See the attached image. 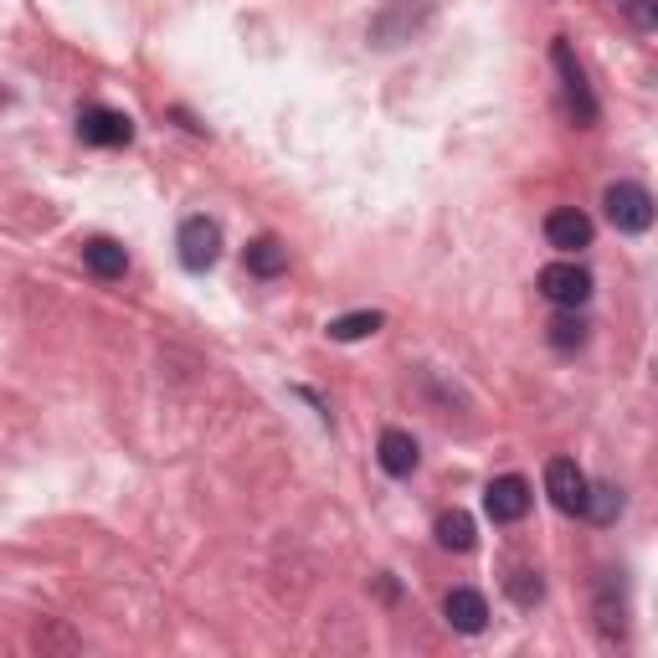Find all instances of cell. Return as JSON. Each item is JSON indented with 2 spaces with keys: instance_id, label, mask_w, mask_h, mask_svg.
Segmentation results:
<instances>
[{
  "instance_id": "1",
  "label": "cell",
  "mask_w": 658,
  "mask_h": 658,
  "mask_svg": "<svg viewBox=\"0 0 658 658\" xmlns=\"http://www.w3.org/2000/svg\"><path fill=\"white\" fill-rule=\"evenodd\" d=\"M602 206H607V222H612L618 232H628V237H638V232H648V227H654V195L643 191V186H633V180L607 186Z\"/></svg>"
},
{
  "instance_id": "2",
  "label": "cell",
  "mask_w": 658,
  "mask_h": 658,
  "mask_svg": "<svg viewBox=\"0 0 658 658\" xmlns=\"http://www.w3.org/2000/svg\"><path fill=\"white\" fill-rule=\"evenodd\" d=\"M551 62H556V73H561V93H566V109L577 114L581 129H592L597 124V98L586 88V73H581L577 52H571V41H556L551 47Z\"/></svg>"
},
{
  "instance_id": "3",
  "label": "cell",
  "mask_w": 658,
  "mask_h": 658,
  "mask_svg": "<svg viewBox=\"0 0 658 658\" xmlns=\"http://www.w3.org/2000/svg\"><path fill=\"white\" fill-rule=\"evenodd\" d=\"M175 248H180V263L191 273H206L216 257H222V227H216L212 216H186Z\"/></svg>"
},
{
  "instance_id": "4",
  "label": "cell",
  "mask_w": 658,
  "mask_h": 658,
  "mask_svg": "<svg viewBox=\"0 0 658 658\" xmlns=\"http://www.w3.org/2000/svg\"><path fill=\"white\" fill-rule=\"evenodd\" d=\"M541 293L561 309H581L592 299V273L577 263H551V268H541Z\"/></svg>"
},
{
  "instance_id": "5",
  "label": "cell",
  "mask_w": 658,
  "mask_h": 658,
  "mask_svg": "<svg viewBox=\"0 0 658 658\" xmlns=\"http://www.w3.org/2000/svg\"><path fill=\"white\" fill-rule=\"evenodd\" d=\"M545 494H551V504L561 515H581V504H586V473L577 468V458H551L545 464Z\"/></svg>"
},
{
  "instance_id": "6",
  "label": "cell",
  "mask_w": 658,
  "mask_h": 658,
  "mask_svg": "<svg viewBox=\"0 0 658 658\" xmlns=\"http://www.w3.org/2000/svg\"><path fill=\"white\" fill-rule=\"evenodd\" d=\"M78 139L83 144H98V150H114V144L135 139V124H129V114H114V109H83Z\"/></svg>"
},
{
  "instance_id": "7",
  "label": "cell",
  "mask_w": 658,
  "mask_h": 658,
  "mask_svg": "<svg viewBox=\"0 0 658 658\" xmlns=\"http://www.w3.org/2000/svg\"><path fill=\"white\" fill-rule=\"evenodd\" d=\"M484 509L494 524H515L530 515V484H524L520 473H504V479H494L484 494Z\"/></svg>"
},
{
  "instance_id": "8",
  "label": "cell",
  "mask_w": 658,
  "mask_h": 658,
  "mask_svg": "<svg viewBox=\"0 0 658 658\" xmlns=\"http://www.w3.org/2000/svg\"><path fill=\"white\" fill-rule=\"evenodd\" d=\"M545 242L556 252H581L592 248V216L577 212V206H561V212L545 216Z\"/></svg>"
},
{
  "instance_id": "9",
  "label": "cell",
  "mask_w": 658,
  "mask_h": 658,
  "mask_svg": "<svg viewBox=\"0 0 658 658\" xmlns=\"http://www.w3.org/2000/svg\"><path fill=\"white\" fill-rule=\"evenodd\" d=\"M376 458H381V468H387L391 479H412V473H417V464H422L417 438H412V432H402V427H387V432H381Z\"/></svg>"
},
{
  "instance_id": "10",
  "label": "cell",
  "mask_w": 658,
  "mask_h": 658,
  "mask_svg": "<svg viewBox=\"0 0 658 658\" xmlns=\"http://www.w3.org/2000/svg\"><path fill=\"white\" fill-rule=\"evenodd\" d=\"M443 618L458 628V633H484L489 628V602L484 592H473V586H453L443 602Z\"/></svg>"
},
{
  "instance_id": "11",
  "label": "cell",
  "mask_w": 658,
  "mask_h": 658,
  "mask_svg": "<svg viewBox=\"0 0 658 658\" xmlns=\"http://www.w3.org/2000/svg\"><path fill=\"white\" fill-rule=\"evenodd\" d=\"M242 263H248L252 278H278V273H289V248L278 237H257V242H248Z\"/></svg>"
},
{
  "instance_id": "12",
  "label": "cell",
  "mask_w": 658,
  "mask_h": 658,
  "mask_svg": "<svg viewBox=\"0 0 658 658\" xmlns=\"http://www.w3.org/2000/svg\"><path fill=\"white\" fill-rule=\"evenodd\" d=\"M83 263H88V273H98V278H124V273H129V252L118 248L114 237H93V242L83 248Z\"/></svg>"
},
{
  "instance_id": "13",
  "label": "cell",
  "mask_w": 658,
  "mask_h": 658,
  "mask_svg": "<svg viewBox=\"0 0 658 658\" xmlns=\"http://www.w3.org/2000/svg\"><path fill=\"white\" fill-rule=\"evenodd\" d=\"M387 325L376 309H355V314H340V319H329V340H340V345H355V340H370L376 329Z\"/></svg>"
},
{
  "instance_id": "14",
  "label": "cell",
  "mask_w": 658,
  "mask_h": 658,
  "mask_svg": "<svg viewBox=\"0 0 658 658\" xmlns=\"http://www.w3.org/2000/svg\"><path fill=\"white\" fill-rule=\"evenodd\" d=\"M432 535H438V545L443 551H473V520H468L464 509H447V515H438V524H432Z\"/></svg>"
},
{
  "instance_id": "15",
  "label": "cell",
  "mask_w": 658,
  "mask_h": 658,
  "mask_svg": "<svg viewBox=\"0 0 658 658\" xmlns=\"http://www.w3.org/2000/svg\"><path fill=\"white\" fill-rule=\"evenodd\" d=\"M581 515L592 524H612L622 515V489L612 484H586V504H581Z\"/></svg>"
},
{
  "instance_id": "16",
  "label": "cell",
  "mask_w": 658,
  "mask_h": 658,
  "mask_svg": "<svg viewBox=\"0 0 658 658\" xmlns=\"http://www.w3.org/2000/svg\"><path fill=\"white\" fill-rule=\"evenodd\" d=\"M545 329H551V345H556V350H581V345H586V329H592V325H586L577 309H561Z\"/></svg>"
},
{
  "instance_id": "17",
  "label": "cell",
  "mask_w": 658,
  "mask_h": 658,
  "mask_svg": "<svg viewBox=\"0 0 658 658\" xmlns=\"http://www.w3.org/2000/svg\"><path fill=\"white\" fill-rule=\"evenodd\" d=\"M504 586H509V597L520 602V607H535V602L545 597V581H541V571H509V581H504Z\"/></svg>"
},
{
  "instance_id": "18",
  "label": "cell",
  "mask_w": 658,
  "mask_h": 658,
  "mask_svg": "<svg viewBox=\"0 0 658 658\" xmlns=\"http://www.w3.org/2000/svg\"><path fill=\"white\" fill-rule=\"evenodd\" d=\"M633 5V21H638L643 31H654L658 26V0H628Z\"/></svg>"
},
{
  "instance_id": "19",
  "label": "cell",
  "mask_w": 658,
  "mask_h": 658,
  "mask_svg": "<svg viewBox=\"0 0 658 658\" xmlns=\"http://www.w3.org/2000/svg\"><path fill=\"white\" fill-rule=\"evenodd\" d=\"M618 5H628V0H618Z\"/></svg>"
}]
</instances>
